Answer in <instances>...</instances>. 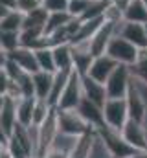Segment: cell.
<instances>
[{
	"instance_id": "cell-1",
	"label": "cell",
	"mask_w": 147,
	"mask_h": 158,
	"mask_svg": "<svg viewBox=\"0 0 147 158\" xmlns=\"http://www.w3.org/2000/svg\"><path fill=\"white\" fill-rule=\"evenodd\" d=\"M55 110H57L59 132L72 134V136H85V134L96 131L77 109H55Z\"/></svg>"
},
{
	"instance_id": "cell-2",
	"label": "cell",
	"mask_w": 147,
	"mask_h": 158,
	"mask_svg": "<svg viewBox=\"0 0 147 158\" xmlns=\"http://www.w3.org/2000/svg\"><path fill=\"white\" fill-rule=\"evenodd\" d=\"M110 57L118 63V64H127V66H132L136 61H138V55H140V48L134 46L131 40H127L121 35H114L110 39L109 46H107V52Z\"/></svg>"
},
{
	"instance_id": "cell-3",
	"label": "cell",
	"mask_w": 147,
	"mask_h": 158,
	"mask_svg": "<svg viewBox=\"0 0 147 158\" xmlns=\"http://www.w3.org/2000/svg\"><path fill=\"white\" fill-rule=\"evenodd\" d=\"M105 125L114 131H121L129 119V107L125 98H109L103 105Z\"/></svg>"
},
{
	"instance_id": "cell-4",
	"label": "cell",
	"mask_w": 147,
	"mask_h": 158,
	"mask_svg": "<svg viewBox=\"0 0 147 158\" xmlns=\"http://www.w3.org/2000/svg\"><path fill=\"white\" fill-rule=\"evenodd\" d=\"M132 83V70L127 64H118L105 83L109 98H125Z\"/></svg>"
},
{
	"instance_id": "cell-5",
	"label": "cell",
	"mask_w": 147,
	"mask_h": 158,
	"mask_svg": "<svg viewBox=\"0 0 147 158\" xmlns=\"http://www.w3.org/2000/svg\"><path fill=\"white\" fill-rule=\"evenodd\" d=\"M83 83H81V74L77 70H72L68 83L59 98V103L55 109H77L81 99H83Z\"/></svg>"
},
{
	"instance_id": "cell-6",
	"label": "cell",
	"mask_w": 147,
	"mask_h": 158,
	"mask_svg": "<svg viewBox=\"0 0 147 158\" xmlns=\"http://www.w3.org/2000/svg\"><path fill=\"white\" fill-rule=\"evenodd\" d=\"M98 132L101 134V138L105 140V145L109 147L112 158H123V156H131L136 153V149H132L121 136L120 131H114V129H109L107 125L103 129H98Z\"/></svg>"
},
{
	"instance_id": "cell-7",
	"label": "cell",
	"mask_w": 147,
	"mask_h": 158,
	"mask_svg": "<svg viewBox=\"0 0 147 158\" xmlns=\"http://www.w3.org/2000/svg\"><path fill=\"white\" fill-rule=\"evenodd\" d=\"M120 132H121L123 140H125L132 149H136V151H147V142H145L147 127H145V123L129 118Z\"/></svg>"
},
{
	"instance_id": "cell-8",
	"label": "cell",
	"mask_w": 147,
	"mask_h": 158,
	"mask_svg": "<svg viewBox=\"0 0 147 158\" xmlns=\"http://www.w3.org/2000/svg\"><path fill=\"white\" fill-rule=\"evenodd\" d=\"M116 35H121L127 40H131L134 46H138L140 50L147 48V33H145V24L140 22H129V20H121L116 24Z\"/></svg>"
},
{
	"instance_id": "cell-9",
	"label": "cell",
	"mask_w": 147,
	"mask_h": 158,
	"mask_svg": "<svg viewBox=\"0 0 147 158\" xmlns=\"http://www.w3.org/2000/svg\"><path fill=\"white\" fill-rule=\"evenodd\" d=\"M114 35H116V24L103 19L101 26L96 30V33H94V35L90 37V40H88V42H90V52H92V55L96 57V55L105 53L110 39H112Z\"/></svg>"
},
{
	"instance_id": "cell-10",
	"label": "cell",
	"mask_w": 147,
	"mask_h": 158,
	"mask_svg": "<svg viewBox=\"0 0 147 158\" xmlns=\"http://www.w3.org/2000/svg\"><path fill=\"white\" fill-rule=\"evenodd\" d=\"M118 63L110 57L109 53H101V55H96L90 63V68L86 72V76H90L92 79L99 81V83H107V79L110 77V74L116 70Z\"/></svg>"
},
{
	"instance_id": "cell-11",
	"label": "cell",
	"mask_w": 147,
	"mask_h": 158,
	"mask_svg": "<svg viewBox=\"0 0 147 158\" xmlns=\"http://www.w3.org/2000/svg\"><path fill=\"white\" fill-rule=\"evenodd\" d=\"M125 99H127V107H129V118L145 123L147 103H145V99H144V96H142V92L138 90V86L134 85V81L131 83V88H129Z\"/></svg>"
},
{
	"instance_id": "cell-12",
	"label": "cell",
	"mask_w": 147,
	"mask_h": 158,
	"mask_svg": "<svg viewBox=\"0 0 147 158\" xmlns=\"http://www.w3.org/2000/svg\"><path fill=\"white\" fill-rule=\"evenodd\" d=\"M81 83H83V96L103 109L105 101L109 99L105 85L99 83V81H96V79H92L90 76H81Z\"/></svg>"
},
{
	"instance_id": "cell-13",
	"label": "cell",
	"mask_w": 147,
	"mask_h": 158,
	"mask_svg": "<svg viewBox=\"0 0 147 158\" xmlns=\"http://www.w3.org/2000/svg\"><path fill=\"white\" fill-rule=\"evenodd\" d=\"M9 57L28 74H35L39 72V63H37V55H35V50L32 48H26V46H19L17 50H13L9 53Z\"/></svg>"
},
{
	"instance_id": "cell-14",
	"label": "cell",
	"mask_w": 147,
	"mask_h": 158,
	"mask_svg": "<svg viewBox=\"0 0 147 158\" xmlns=\"http://www.w3.org/2000/svg\"><path fill=\"white\" fill-rule=\"evenodd\" d=\"M77 110L85 116V119L98 131V129H103L105 127V119H103V109L99 107V105H96V103H92L90 99H86V98H83L81 99V103H79V107H77Z\"/></svg>"
},
{
	"instance_id": "cell-15",
	"label": "cell",
	"mask_w": 147,
	"mask_h": 158,
	"mask_svg": "<svg viewBox=\"0 0 147 158\" xmlns=\"http://www.w3.org/2000/svg\"><path fill=\"white\" fill-rule=\"evenodd\" d=\"M53 48V59H55V66L57 70H66L72 72L74 70V53H72V44L70 42H63Z\"/></svg>"
},
{
	"instance_id": "cell-16",
	"label": "cell",
	"mask_w": 147,
	"mask_h": 158,
	"mask_svg": "<svg viewBox=\"0 0 147 158\" xmlns=\"http://www.w3.org/2000/svg\"><path fill=\"white\" fill-rule=\"evenodd\" d=\"M35 99L37 98H20L15 103L17 109V123L30 127L32 119H33V107H35Z\"/></svg>"
},
{
	"instance_id": "cell-17",
	"label": "cell",
	"mask_w": 147,
	"mask_h": 158,
	"mask_svg": "<svg viewBox=\"0 0 147 158\" xmlns=\"http://www.w3.org/2000/svg\"><path fill=\"white\" fill-rule=\"evenodd\" d=\"M33 85H35V98L48 99V96L52 92V85H53V74L39 70L33 74Z\"/></svg>"
},
{
	"instance_id": "cell-18",
	"label": "cell",
	"mask_w": 147,
	"mask_h": 158,
	"mask_svg": "<svg viewBox=\"0 0 147 158\" xmlns=\"http://www.w3.org/2000/svg\"><path fill=\"white\" fill-rule=\"evenodd\" d=\"M70 74H72V72H66V70H57V72L53 74L52 92H50V96H48V101H50L52 107H57L59 98H61V94H63V90H65V86H66V83H68Z\"/></svg>"
},
{
	"instance_id": "cell-19",
	"label": "cell",
	"mask_w": 147,
	"mask_h": 158,
	"mask_svg": "<svg viewBox=\"0 0 147 158\" xmlns=\"http://www.w3.org/2000/svg\"><path fill=\"white\" fill-rule=\"evenodd\" d=\"M15 99H9L6 98V103H4V109L0 112V123L4 127V131L7 132V136L13 132L15 125H17V109H15Z\"/></svg>"
},
{
	"instance_id": "cell-20",
	"label": "cell",
	"mask_w": 147,
	"mask_h": 158,
	"mask_svg": "<svg viewBox=\"0 0 147 158\" xmlns=\"http://www.w3.org/2000/svg\"><path fill=\"white\" fill-rule=\"evenodd\" d=\"M123 19L129 22H140L145 24L147 22V7L144 4V0H131L129 7L123 13Z\"/></svg>"
},
{
	"instance_id": "cell-21",
	"label": "cell",
	"mask_w": 147,
	"mask_h": 158,
	"mask_svg": "<svg viewBox=\"0 0 147 158\" xmlns=\"http://www.w3.org/2000/svg\"><path fill=\"white\" fill-rule=\"evenodd\" d=\"M72 19H75V17H72L68 11H55V13H50V15H48V20H46L44 35H52V33L57 31L59 28L66 26Z\"/></svg>"
},
{
	"instance_id": "cell-22",
	"label": "cell",
	"mask_w": 147,
	"mask_h": 158,
	"mask_svg": "<svg viewBox=\"0 0 147 158\" xmlns=\"http://www.w3.org/2000/svg\"><path fill=\"white\" fill-rule=\"evenodd\" d=\"M48 11L40 6V7H37L33 11H30V13H26L24 15V26H22V30H26V28H39V30H44L46 28V20H48ZM20 30V31H22Z\"/></svg>"
},
{
	"instance_id": "cell-23",
	"label": "cell",
	"mask_w": 147,
	"mask_h": 158,
	"mask_svg": "<svg viewBox=\"0 0 147 158\" xmlns=\"http://www.w3.org/2000/svg\"><path fill=\"white\" fill-rule=\"evenodd\" d=\"M24 26V13L19 9H11L7 15H4L0 19V30H7V31H20Z\"/></svg>"
},
{
	"instance_id": "cell-24",
	"label": "cell",
	"mask_w": 147,
	"mask_h": 158,
	"mask_svg": "<svg viewBox=\"0 0 147 158\" xmlns=\"http://www.w3.org/2000/svg\"><path fill=\"white\" fill-rule=\"evenodd\" d=\"M35 55H37V63H39V68H40V70L52 72V74L57 72L55 59H53V48H52V46H44V48L35 50Z\"/></svg>"
},
{
	"instance_id": "cell-25",
	"label": "cell",
	"mask_w": 147,
	"mask_h": 158,
	"mask_svg": "<svg viewBox=\"0 0 147 158\" xmlns=\"http://www.w3.org/2000/svg\"><path fill=\"white\" fill-rule=\"evenodd\" d=\"M53 110H55V107H52L48 99H40V98H37L35 99V107H33V119H32V125L40 127L46 119L50 118V114H52Z\"/></svg>"
},
{
	"instance_id": "cell-26",
	"label": "cell",
	"mask_w": 147,
	"mask_h": 158,
	"mask_svg": "<svg viewBox=\"0 0 147 158\" xmlns=\"http://www.w3.org/2000/svg\"><path fill=\"white\" fill-rule=\"evenodd\" d=\"M20 46V31H7L0 30V48L6 52H13Z\"/></svg>"
},
{
	"instance_id": "cell-27",
	"label": "cell",
	"mask_w": 147,
	"mask_h": 158,
	"mask_svg": "<svg viewBox=\"0 0 147 158\" xmlns=\"http://www.w3.org/2000/svg\"><path fill=\"white\" fill-rule=\"evenodd\" d=\"M132 70V76L138 77L140 81L147 83V48L140 50V55H138V61L131 66Z\"/></svg>"
},
{
	"instance_id": "cell-28",
	"label": "cell",
	"mask_w": 147,
	"mask_h": 158,
	"mask_svg": "<svg viewBox=\"0 0 147 158\" xmlns=\"http://www.w3.org/2000/svg\"><path fill=\"white\" fill-rule=\"evenodd\" d=\"M90 2H92V0H72V2L68 4V13H70L72 17H75V19H81V17L85 15V11L88 9Z\"/></svg>"
},
{
	"instance_id": "cell-29",
	"label": "cell",
	"mask_w": 147,
	"mask_h": 158,
	"mask_svg": "<svg viewBox=\"0 0 147 158\" xmlns=\"http://www.w3.org/2000/svg\"><path fill=\"white\" fill-rule=\"evenodd\" d=\"M68 4H70V0H42V7H44L48 13L68 11Z\"/></svg>"
},
{
	"instance_id": "cell-30",
	"label": "cell",
	"mask_w": 147,
	"mask_h": 158,
	"mask_svg": "<svg viewBox=\"0 0 147 158\" xmlns=\"http://www.w3.org/2000/svg\"><path fill=\"white\" fill-rule=\"evenodd\" d=\"M40 6H42V0H17V9L22 11L24 15L40 7Z\"/></svg>"
},
{
	"instance_id": "cell-31",
	"label": "cell",
	"mask_w": 147,
	"mask_h": 158,
	"mask_svg": "<svg viewBox=\"0 0 147 158\" xmlns=\"http://www.w3.org/2000/svg\"><path fill=\"white\" fill-rule=\"evenodd\" d=\"M42 158H70V155L65 153V151H61V149H57V147H50Z\"/></svg>"
},
{
	"instance_id": "cell-32",
	"label": "cell",
	"mask_w": 147,
	"mask_h": 158,
	"mask_svg": "<svg viewBox=\"0 0 147 158\" xmlns=\"http://www.w3.org/2000/svg\"><path fill=\"white\" fill-rule=\"evenodd\" d=\"M9 81H11V77L7 76L6 68H0V94H4V96H6V90H7Z\"/></svg>"
},
{
	"instance_id": "cell-33",
	"label": "cell",
	"mask_w": 147,
	"mask_h": 158,
	"mask_svg": "<svg viewBox=\"0 0 147 158\" xmlns=\"http://www.w3.org/2000/svg\"><path fill=\"white\" fill-rule=\"evenodd\" d=\"M110 4H112V6H116L120 11H123V13H125V9L129 7L131 0H110Z\"/></svg>"
},
{
	"instance_id": "cell-34",
	"label": "cell",
	"mask_w": 147,
	"mask_h": 158,
	"mask_svg": "<svg viewBox=\"0 0 147 158\" xmlns=\"http://www.w3.org/2000/svg\"><path fill=\"white\" fill-rule=\"evenodd\" d=\"M7 61H9V52H6V50L0 48V68H4Z\"/></svg>"
},
{
	"instance_id": "cell-35",
	"label": "cell",
	"mask_w": 147,
	"mask_h": 158,
	"mask_svg": "<svg viewBox=\"0 0 147 158\" xmlns=\"http://www.w3.org/2000/svg\"><path fill=\"white\" fill-rule=\"evenodd\" d=\"M7 9H17V0H0Z\"/></svg>"
},
{
	"instance_id": "cell-36",
	"label": "cell",
	"mask_w": 147,
	"mask_h": 158,
	"mask_svg": "<svg viewBox=\"0 0 147 158\" xmlns=\"http://www.w3.org/2000/svg\"><path fill=\"white\" fill-rule=\"evenodd\" d=\"M7 140H9V136H7V132L4 131L2 123H0V143H7Z\"/></svg>"
},
{
	"instance_id": "cell-37",
	"label": "cell",
	"mask_w": 147,
	"mask_h": 158,
	"mask_svg": "<svg viewBox=\"0 0 147 158\" xmlns=\"http://www.w3.org/2000/svg\"><path fill=\"white\" fill-rule=\"evenodd\" d=\"M9 11H11V9H7V7H6V6H4V4H2V2H0V19H2V17H4V15H7V13H9Z\"/></svg>"
},
{
	"instance_id": "cell-38",
	"label": "cell",
	"mask_w": 147,
	"mask_h": 158,
	"mask_svg": "<svg viewBox=\"0 0 147 158\" xmlns=\"http://www.w3.org/2000/svg\"><path fill=\"white\" fill-rule=\"evenodd\" d=\"M4 103H6V96L0 94V112H2V109H4Z\"/></svg>"
},
{
	"instance_id": "cell-39",
	"label": "cell",
	"mask_w": 147,
	"mask_h": 158,
	"mask_svg": "<svg viewBox=\"0 0 147 158\" xmlns=\"http://www.w3.org/2000/svg\"><path fill=\"white\" fill-rule=\"evenodd\" d=\"M144 4H145V7H147V0H144Z\"/></svg>"
},
{
	"instance_id": "cell-40",
	"label": "cell",
	"mask_w": 147,
	"mask_h": 158,
	"mask_svg": "<svg viewBox=\"0 0 147 158\" xmlns=\"http://www.w3.org/2000/svg\"><path fill=\"white\" fill-rule=\"evenodd\" d=\"M145 33H147V22H145Z\"/></svg>"
},
{
	"instance_id": "cell-41",
	"label": "cell",
	"mask_w": 147,
	"mask_h": 158,
	"mask_svg": "<svg viewBox=\"0 0 147 158\" xmlns=\"http://www.w3.org/2000/svg\"><path fill=\"white\" fill-rule=\"evenodd\" d=\"M30 158H39V156H30Z\"/></svg>"
},
{
	"instance_id": "cell-42",
	"label": "cell",
	"mask_w": 147,
	"mask_h": 158,
	"mask_svg": "<svg viewBox=\"0 0 147 158\" xmlns=\"http://www.w3.org/2000/svg\"><path fill=\"white\" fill-rule=\"evenodd\" d=\"M105 2H110V0H105Z\"/></svg>"
},
{
	"instance_id": "cell-43",
	"label": "cell",
	"mask_w": 147,
	"mask_h": 158,
	"mask_svg": "<svg viewBox=\"0 0 147 158\" xmlns=\"http://www.w3.org/2000/svg\"><path fill=\"white\" fill-rule=\"evenodd\" d=\"M145 142H147V136H145Z\"/></svg>"
},
{
	"instance_id": "cell-44",
	"label": "cell",
	"mask_w": 147,
	"mask_h": 158,
	"mask_svg": "<svg viewBox=\"0 0 147 158\" xmlns=\"http://www.w3.org/2000/svg\"><path fill=\"white\" fill-rule=\"evenodd\" d=\"M70 2H72V0H70Z\"/></svg>"
}]
</instances>
